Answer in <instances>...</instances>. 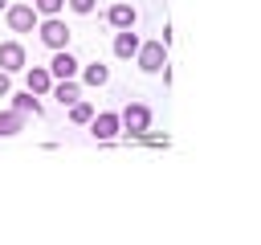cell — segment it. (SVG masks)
I'll list each match as a JSON object with an SVG mask.
<instances>
[{
  "label": "cell",
  "instance_id": "obj_7",
  "mask_svg": "<svg viewBox=\"0 0 261 245\" xmlns=\"http://www.w3.org/2000/svg\"><path fill=\"white\" fill-rule=\"evenodd\" d=\"M45 69L53 74V82H57V78H77V69H82V61H77V57H73L69 49H53V61H49Z\"/></svg>",
  "mask_w": 261,
  "mask_h": 245
},
{
  "label": "cell",
  "instance_id": "obj_20",
  "mask_svg": "<svg viewBox=\"0 0 261 245\" xmlns=\"http://www.w3.org/2000/svg\"><path fill=\"white\" fill-rule=\"evenodd\" d=\"M0 8H8V0H0Z\"/></svg>",
  "mask_w": 261,
  "mask_h": 245
},
{
  "label": "cell",
  "instance_id": "obj_13",
  "mask_svg": "<svg viewBox=\"0 0 261 245\" xmlns=\"http://www.w3.org/2000/svg\"><path fill=\"white\" fill-rule=\"evenodd\" d=\"M20 131H24V114H20L16 106H0V135L12 139V135H20Z\"/></svg>",
  "mask_w": 261,
  "mask_h": 245
},
{
  "label": "cell",
  "instance_id": "obj_19",
  "mask_svg": "<svg viewBox=\"0 0 261 245\" xmlns=\"http://www.w3.org/2000/svg\"><path fill=\"white\" fill-rule=\"evenodd\" d=\"M8 94H12V74L0 69V98H8Z\"/></svg>",
  "mask_w": 261,
  "mask_h": 245
},
{
  "label": "cell",
  "instance_id": "obj_14",
  "mask_svg": "<svg viewBox=\"0 0 261 245\" xmlns=\"http://www.w3.org/2000/svg\"><path fill=\"white\" fill-rule=\"evenodd\" d=\"M77 82H82V86H106V82H110V69H106L102 61H90V65L77 69Z\"/></svg>",
  "mask_w": 261,
  "mask_h": 245
},
{
  "label": "cell",
  "instance_id": "obj_5",
  "mask_svg": "<svg viewBox=\"0 0 261 245\" xmlns=\"http://www.w3.org/2000/svg\"><path fill=\"white\" fill-rule=\"evenodd\" d=\"M37 20H41V16H37L33 4H8V8H4V24H8L12 33H33Z\"/></svg>",
  "mask_w": 261,
  "mask_h": 245
},
{
  "label": "cell",
  "instance_id": "obj_1",
  "mask_svg": "<svg viewBox=\"0 0 261 245\" xmlns=\"http://www.w3.org/2000/svg\"><path fill=\"white\" fill-rule=\"evenodd\" d=\"M33 33H37V41L45 49H69V24L61 16H41Z\"/></svg>",
  "mask_w": 261,
  "mask_h": 245
},
{
  "label": "cell",
  "instance_id": "obj_10",
  "mask_svg": "<svg viewBox=\"0 0 261 245\" xmlns=\"http://www.w3.org/2000/svg\"><path fill=\"white\" fill-rule=\"evenodd\" d=\"M49 94H53L61 106H69V102H77V98H82V82H77V78H57V82L49 86Z\"/></svg>",
  "mask_w": 261,
  "mask_h": 245
},
{
  "label": "cell",
  "instance_id": "obj_3",
  "mask_svg": "<svg viewBox=\"0 0 261 245\" xmlns=\"http://www.w3.org/2000/svg\"><path fill=\"white\" fill-rule=\"evenodd\" d=\"M135 61H139L143 74H159V69L167 65V45H163V41H139Z\"/></svg>",
  "mask_w": 261,
  "mask_h": 245
},
{
  "label": "cell",
  "instance_id": "obj_8",
  "mask_svg": "<svg viewBox=\"0 0 261 245\" xmlns=\"http://www.w3.org/2000/svg\"><path fill=\"white\" fill-rule=\"evenodd\" d=\"M139 41H143V37H139L135 29H118V33H114V41H110V49H114V57L130 61V57L139 53Z\"/></svg>",
  "mask_w": 261,
  "mask_h": 245
},
{
  "label": "cell",
  "instance_id": "obj_2",
  "mask_svg": "<svg viewBox=\"0 0 261 245\" xmlns=\"http://www.w3.org/2000/svg\"><path fill=\"white\" fill-rule=\"evenodd\" d=\"M118 122H122V135L135 143V139L151 127V106H147V102H126V106L118 110Z\"/></svg>",
  "mask_w": 261,
  "mask_h": 245
},
{
  "label": "cell",
  "instance_id": "obj_4",
  "mask_svg": "<svg viewBox=\"0 0 261 245\" xmlns=\"http://www.w3.org/2000/svg\"><path fill=\"white\" fill-rule=\"evenodd\" d=\"M86 127H90V135H94L98 143H106V139H118V135H122L118 110H94V118H90Z\"/></svg>",
  "mask_w": 261,
  "mask_h": 245
},
{
  "label": "cell",
  "instance_id": "obj_6",
  "mask_svg": "<svg viewBox=\"0 0 261 245\" xmlns=\"http://www.w3.org/2000/svg\"><path fill=\"white\" fill-rule=\"evenodd\" d=\"M24 65H29L24 45H20V41H0V69H4V74H20Z\"/></svg>",
  "mask_w": 261,
  "mask_h": 245
},
{
  "label": "cell",
  "instance_id": "obj_15",
  "mask_svg": "<svg viewBox=\"0 0 261 245\" xmlns=\"http://www.w3.org/2000/svg\"><path fill=\"white\" fill-rule=\"evenodd\" d=\"M94 110H98V106H90L86 98H77V102H69V122H73V127H86V122L94 118Z\"/></svg>",
  "mask_w": 261,
  "mask_h": 245
},
{
  "label": "cell",
  "instance_id": "obj_18",
  "mask_svg": "<svg viewBox=\"0 0 261 245\" xmlns=\"http://www.w3.org/2000/svg\"><path fill=\"white\" fill-rule=\"evenodd\" d=\"M65 8H69V12H77V16H90V12L98 8V0H65Z\"/></svg>",
  "mask_w": 261,
  "mask_h": 245
},
{
  "label": "cell",
  "instance_id": "obj_11",
  "mask_svg": "<svg viewBox=\"0 0 261 245\" xmlns=\"http://www.w3.org/2000/svg\"><path fill=\"white\" fill-rule=\"evenodd\" d=\"M8 106H16L24 118H29V114H33V118H41V114H45L41 98H37V94H29V90H20V94H8Z\"/></svg>",
  "mask_w": 261,
  "mask_h": 245
},
{
  "label": "cell",
  "instance_id": "obj_17",
  "mask_svg": "<svg viewBox=\"0 0 261 245\" xmlns=\"http://www.w3.org/2000/svg\"><path fill=\"white\" fill-rule=\"evenodd\" d=\"M33 8H37V16H57V12L65 8V0H37Z\"/></svg>",
  "mask_w": 261,
  "mask_h": 245
},
{
  "label": "cell",
  "instance_id": "obj_12",
  "mask_svg": "<svg viewBox=\"0 0 261 245\" xmlns=\"http://www.w3.org/2000/svg\"><path fill=\"white\" fill-rule=\"evenodd\" d=\"M24 86H29V94H49V86H53V74L45 69V65H33L29 74H24Z\"/></svg>",
  "mask_w": 261,
  "mask_h": 245
},
{
  "label": "cell",
  "instance_id": "obj_16",
  "mask_svg": "<svg viewBox=\"0 0 261 245\" xmlns=\"http://www.w3.org/2000/svg\"><path fill=\"white\" fill-rule=\"evenodd\" d=\"M135 143H143V147H167V143H171V139H167V135H159V131H151V127H147V131H143V135H139V139H135Z\"/></svg>",
  "mask_w": 261,
  "mask_h": 245
},
{
  "label": "cell",
  "instance_id": "obj_9",
  "mask_svg": "<svg viewBox=\"0 0 261 245\" xmlns=\"http://www.w3.org/2000/svg\"><path fill=\"white\" fill-rule=\"evenodd\" d=\"M102 20H106V24H114V29H135L139 8H130V4H110V8L102 12Z\"/></svg>",
  "mask_w": 261,
  "mask_h": 245
}]
</instances>
